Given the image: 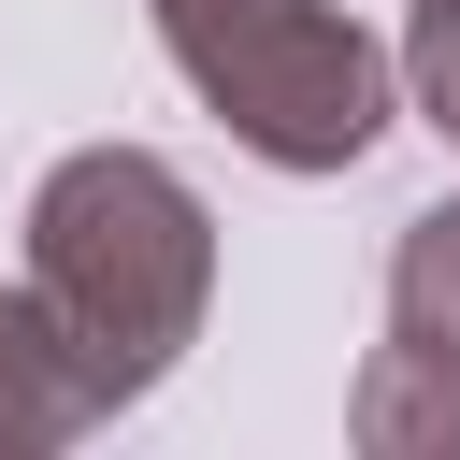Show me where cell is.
I'll use <instances>...</instances> for the list:
<instances>
[{
    "label": "cell",
    "mask_w": 460,
    "mask_h": 460,
    "mask_svg": "<svg viewBox=\"0 0 460 460\" xmlns=\"http://www.w3.org/2000/svg\"><path fill=\"white\" fill-rule=\"evenodd\" d=\"M29 316L86 417H129L216 316V216L158 144H72L29 187Z\"/></svg>",
    "instance_id": "cell-1"
},
{
    "label": "cell",
    "mask_w": 460,
    "mask_h": 460,
    "mask_svg": "<svg viewBox=\"0 0 460 460\" xmlns=\"http://www.w3.org/2000/svg\"><path fill=\"white\" fill-rule=\"evenodd\" d=\"M402 86H417V115H431L446 158H460V0H417V14H402Z\"/></svg>",
    "instance_id": "cell-5"
},
{
    "label": "cell",
    "mask_w": 460,
    "mask_h": 460,
    "mask_svg": "<svg viewBox=\"0 0 460 460\" xmlns=\"http://www.w3.org/2000/svg\"><path fill=\"white\" fill-rule=\"evenodd\" d=\"M359 446L374 460H460V201L402 216L388 244V345L359 359Z\"/></svg>",
    "instance_id": "cell-3"
},
{
    "label": "cell",
    "mask_w": 460,
    "mask_h": 460,
    "mask_svg": "<svg viewBox=\"0 0 460 460\" xmlns=\"http://www.w3.org/2000/svg\"><path fill=\"white\" fill-rule=\"evenodd\" d=\"M158 58L273 172H359L388 144V86H402V58L345 0H158Z\"/></svg>",
    "instance_id": "cell-2"
},
{
    "label": "cell",
    "mask_w": 460,
    "mask_h": 460,
    "mask_svg": "<svg viewBox=\"0 0 460 460\" xmlns=\"http://www.w3.org/2000/svg\"><path fill=\"white\" fill-rule=\"evenodd\" d=\"M72 431H101V417H86L72 359L43 345L29 288H14V302H0V460H43V446H72Z\"/></svg>",
    "instance_id": "cell-4"
}]
</instances>
